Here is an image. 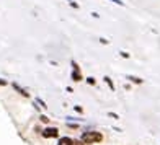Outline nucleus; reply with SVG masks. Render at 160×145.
Returning <instances> with one entry per match:
<instances>
[{
    "mask_svg": "<svg viewBox=\"0 0 160 145\" xmlns=\"http://www.w3.org/2000/svg\"><path fill=\"white\" fill-rule=\"evenodd\" d=\"M74 145H85V144H83L82 140H75V144H74Z\"/></svg>",
    "mask_w": 160,
    "mask_h": 145,
    "instance_id": "nucleus-19",
    "label": "nucleus"
},
{
    "mask_svg": "<svg viewBox=\"0 0 160 145\" xmlns=\"http://www.w3.org/2000/svg\"><path fill=\"white\" fill-rule=\"evenodd\" d=\"M126 80H129L131 83H136V85H142L144 80L140 77H134V75H126Z\"/></svg>",
    "mask_w": 160,
    "mask_h": 145,
    "instance_id": "nucleus-3",
    "label": "nucleus"
},
{
    "mask_svg": "<svg viewBox=\"0 0 160 145\" xmlns=\"http://www.w3.org/2000/svg\"><path fill=\"white\" fill-rule=\"evenodd\" d=\"M39 119H41V122H44V124H48V122H49V117H48V116H41Z\"/></svg>",
    "mask_w": 160,
    "mask_h": 145,
    "instance_id": "nucleus-12",
    "label": "nucleus"
},
{
    "mask_svg": "<svg viewBox=\"0 0 160 145\" xmlns=\"http://www.w3.org/2000/svg\"><path fill=\"white\" fill-rule=\"evenodd\" d=\"M103 80H105V83H106L108 87H110V90H111V91H115V90H116V88H115V83H113V80H111L110 77H105Z\"/></svg>",
    "mask_w": 160,
    "mask_h": 145,
    "instance_id": "nucleus-7",
    "label": "nucleus"
},
{
    "mask_svg": "<svg viewBox=\"0 0 160 145\" xmlns=\"http://www.w3.org/2000/svg\"><path fill=\"white\" fill-rule=\"evenodd\" d=\"M110 2H113V3L119 5V7H126V3H124L123 0H110Z\"/></svg>",
    "mask_w": 160,
    "mask_h": 145,
    "instance_id": "nucleus-9",
    "label": "nucleus"
},
{
    "mask_svg": "<svg viewBox=\"0 0 160 145\" xmlns=\"http://www.w3.org/2000/svg\"><path fill=\"white\" fill-rule=\"evenodd\" d=\"M41 135L44 137V139H54V137L59 135V129L57 127H48L41 132Z\"/></svg>",
    "mask_w": 160,
    "mask_h": 145,
    "instance_id": "nucleus-2",
    "label": "nucleus"
},
{
    "mask_svg": "<svg viewBox=\"0 0 160 145\" xmlns=\"http://www.w3.org/2000/svg\"><path fill=\"white\" fill-rule=\"evenodd\" d=\"M87 83H88V85H95V78L93 77H88V78H87Z\"/></svg>",
    "mask_w": 160,
    "mask_h": 145,
    "instance_id": "nucleus-13",
    "label": "nucleus"
},
{
    "mask_svg": "<svg viewBox=\"0 0 160 145\" xmlns=\"http://www.w3.org/2000/svg\"><path fill=\"white\" fill-rule=\"evenodd\" d=\"M70 78L74 80V82H80L82 78V72H78V70H72V74H70Z\"/></svg>",
    "mask_w": 160,
    "mask_h": 145,
    "instance_id": "nucleus-6",
    "label": "nucleus"
},
{
    "mask_svg": "<svg viewBox=\"0 0 160 145\" xmlns=\"http://www.w3.org/2000/svg\"><path fill=\"white\" fill-rule=\"evenodd\" d=\"M119 56H121L123 59H129V57H131V54H129V52H126V51H121V52H119Z\"/></svg>",
    "mask_w": 160,
    "mask_h": 145,
    "instance_id": "nucleus-8",
    "label": "nucleus"
},
{
    "mask_svg": "<svg viewBox=\"0 0 160 145\" xmlns=\"http://www.w3.org/2000/svg\"><path fill=\"white\" fill-rule=\"evenodd\" d=\"M12 87L15 88V90H17L18 93H20V95H21V96H29V93H28V91H26L25 88H21L20 85H18V83H15V82H13V83H12Z\"/></svg>",
    "mask_w": 160,
    "mask_h": 145,
    "instance_id": "nucleus-4",
    "label": "nucleus"
},
{
    "mask_svg": "<svg viewBox=\"0 0 160 145\" xmlns=\"http://www.w3.org/2000/svg\"><path fill=\"white\" fill-rule=\"evenodd\" d=\"M70 64H72V67H74V70H78V72H80V67H78V64L75 62V60H70Z\"/></svg>",
    "mask_w": 160,
    "mask_h": 145,
    "instance_id": "nucleus-11",
    "label": "nucleus"
},
{
    "mask_svg": "<svg viewBox=\"0 0 160 145\" xmlns=\"http://www.w3.org/2000/svg\"><path fill=\"white\" fill-rule=\"evenodd\" d=\"M7 83H8V82H7V80L0 78V87H5V85H7Z\"/></svg>",
    "mask_w": 160,
    "mask_h": 145,
    "instance_id": "nucleus-16",
    "label": "nucleus"
},
{
    "mask_svg": "<svg viewBox=\"0 0 160 145\" xmlns=\"http://www.w3.org/2000/svg\"><path fill=\"white\" fill-rule=\"evenodd\" d=\"M75 111H77V112H80V114H82V112H83V109L80 108V106H75Z\"/></svg>",
    "mask_w": 160,
    "mask_h": 145,
    "instance_id": "nucleus-18",
    "label": "nucleus"
},
{
    "mask_svg": "<svg viewBox=\"0 0 160 145\" xmlns=\"http://www.w3.org/2000/svg\"><path fill=\"white\" fill-rule=\"evenodd\" d=\"M69 5L72 8H78V3H75V2H69Z\"/></svg>",
    "mask_w": 160,
    "mask_h": 145,
    "instance_id": "nucleus-15",
    "label": "nucleus"
},
{
    "mask_svg": "<svg viewBox=\"0 0 160 145\" xmlns=\"http://www.w3.org/2000/svg\"><path fill=\"white\" fill-rule=\"evenodd\" d=\"M80 140L83 142L85 145H93V144H98V142L103 140V135L101 132H96V130H88V132H83Z\"/></svg>",
    "mask_w": 160,
    "mask_h": 145,
    "instance_id": "nucleus-1",
    "label": "nucleus"
},
{
    "mask_svg": "<svg viewBox=\"0 0 160 145\" xmlns=\"http://www.w3.org/2000/svg\"><path fill=\"white\" fill-rule=\"evenodd\" d=\"M108 116H110V117H113V119H119V116L116 114V112H108Z\"/></svg>",
    "mask_w": 160,
    "mask_h": 145,
    "instance_id": "nucleus-14",
    "label": "nucleus"
},
{
    "mask_svg": "<svg viewBox=\"0 0 160 145\" xmlns=\"http://www.w3.org/2000/svg\"><path fill=\"white\" fill-rule=\"evenodd\" d=\"M75 140H72L70 137H62V139H59L57 145H74Z\"/></svg>",
    "mask_w": 160,
    "mask_h": 145,
    "instance_id": "nucleus-5",
    "label": "nucleus"
},
{
    "mask_svg": "<svg viewBox=\"0 0 160 145\" xmlns=\"http://www.w3.org/2000/svg\"><path fill=\"white\" fill-rule=\"evenodd\" d=\"M36 103H38V104H41V108H44V109L48 108V106H46V103L41 100V98H36Z\"/></svg>",
    "mask_w": 160,
    "mask_h": 145,
    "instance_id": "nucleus-10",
    "label": "nucleus"
},
{
    "mask_svg": "<svg viewBox=\"0 0 160 145\" xmlns=\"http://www.w3.org/2000/svg\"><path fill=\"white\" fill-rule=\"evenodd\" d=\"M100 42H101V44H108L110 41H108V39H105V37H100Z\"/></svg>",
    "mask_w": 160,
    "mask_h": 145,
    "instance_id": "nucleus-17",
    "label": "nucleus"
}]
</instances>
